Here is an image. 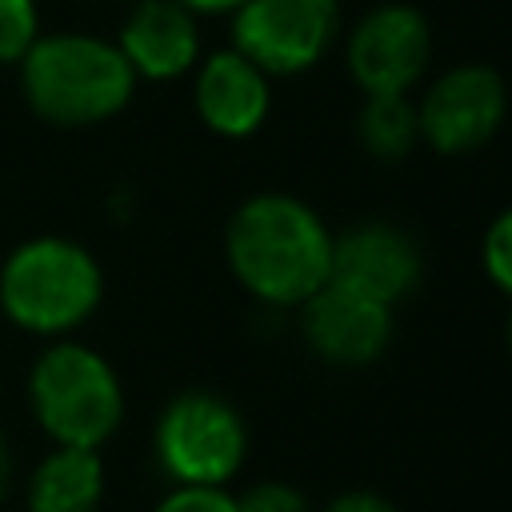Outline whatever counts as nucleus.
I'll list each match as a JSON object with an SVG mask.
<instances>
[{
  "label": "nucleus",
  "mask_w": 512,
  "mask_h": 512,
  "mask_svg": "<svg viewBox=\"0 0 512 512\" xmlns=\"http://www.w3.org/2000/svg\"><path fill=\"white\" fill-rule=\"evenodd\" d=\"M224 264L256 304L296 312L332 276V228L304 196L264 188L232 208Z\"/></svg>",
  "instance_id": "1"
},
{
  "label": "nucleus",
  "mask_w": 512,
  "mask_h": 512,
  "mask_svg": "<svg viewBox=\"0 0 512 512\" xmlns=\"http://www.w3.org/2000/svg\"><path fill=\"white\" fill-rule=\"evenodd\" d=\"M248 448L252 436L244 412L212 388L176 392L152 428V456L172 484L228 488L240 476Z\"/></svg>",
  "instance_id": "5"
},
{
  "label": "nucleus",
  "mask_w": 512,
  "mask_h": 512,
  "mask_svg": "<svg viewBox=\"0 0 512 512\" xmlns=\"http://www.w3.org/2000/svg\"><path fill=\"white\" fill-rule=\"evenodd\" d=\"M380 304L408 300L424 280V248L396 220H356L332 232V276Z\"/></svg>",
  "instance_id": "10"
},
{
  "label": "nucleus",
  "mask_w": 512,
  "mask_h": 512,
  "mask_svg": "<svg viewBox=\"0 0 512 512\" xmlns=\"http://www.w3.org/2000/svg\"><path fill=\"white\" fill-rule=\"evenodd\" d=\"M116 48L132 64L136 80H180L204 56L200 16L180 0H136L120 24Z\"/></svg>",
  "instance_id": "12"
},
{
  "label": "nucleus",
  "mask_w": 512,
  "mask_h": 512,
  "mask_svg": "<svg viewBox=\"0 0 512 512\" xmlns=\"http://www.w3.org/2000/svg\"><path fill=\"white\" fill-rule=\"evenodd\" d=\"M104 500V460L100 448L56 444L24 484L28 512H96Z\"/></svg>",
  "instance_id": "13"
},
{
  "label": "nucleus",
  "mask_w": 512,
  "mask_h": 512,
  "mask_svg": "<svg viewBox=\"0 0 512 512\" xmlns=\"http://www.w3.org/2000/svg\"><path fill=\"white\" fill-rule=\"evenodd\" d=\"M40 36L36 0H0V64H20Z\"/></svg>",
  "instance_id": "16"
},
{
  "label": "nucleus",
  "mask_w": 512,
  "mask_h": 512,
  "mask_svg": "<svg viewBox=\"0 0 512 512\" xmlns=\"http://www.w3.org/2000/svg\"><path fill=\"white\" fill-rule=\"evenodd\" d=\"M192 76V112L220 140H248L272 116V76L232 44L200 56Z\"/></svg>",
  "instance_id": "11"
},
{
  "label": "nucleus",
  "mask_w": 512,
  "mask_h": 512,
  "mask_svg": "<svg viewBox=\"0 0 512 512\" xmlns=\"http://www.w3.org/2000/svg\"><path fill=\"white\" fill-rule=\"evenodd\" d=\"M336 48L360 96L416 92L432 64V24L408 0H380L340 32Z\"/></svg>",
  "instance_id": "8"
},
{
  "label": "nucleus",
  "mask_w": 512,
  "mask_h": 512,
  "mask_svg": "<svg viewBox=\"0 0 512 512\" xmlns=\"http://www.w3.org/2000/svg\"><path fill=\"white\" fill-rule=\"evenodd\" d=\"M420 144L436 156H472L488 148L508 120V80L480 60L452 64L420 84Z\"/></svg>",
  "instance_id": "7"
},
{
  "label": "nucleus",
  "mask_w": 512,
  "mask_h": 512,
  "mask_svg": "<svg viewBox=\"0 0 512 512\" xmlns=\"http://www.w3.org/2000/svg\"><path fill=\"white\" fill-rule=\"evenodd\" d=\"M344 32L340 0H240L228 12V44L272 80L312 72Z\"/></svg>",
  "instance_id": "6"
},
{
  "label": "nucleus",
  "mask_w": 512,
  "mask_h": 512,
  "mask_svg": "<svg viewBox=\"0 0 512 512\" xmlns=\"http://www.w3.org/2000/svg\"><path fill=\"white\" fill-rule=\"evenodd\" d=\"M504 344H508V356H512V308H508V316H504Z\"/></svg>",
  "instance_id": "22"
},
{
  "label": "nucleus",
  "mask_w": 512,
  "mask_h": 512,
  "mask_svg": "<svg viewBox=\"0 0 512 512\" xmlns=\"http://www.w3.org/2000/svg\"><path fill=\"white\" fill-rule=\"evenodd\" d=\"M296 328L320 364L368 368L388 352L396 336V308L328 280L296 308Z\"/></svg>",
  "instance_id": "9"
},
{
  "label": "nucleus",
  "mask_w": 512,
  "mask_h": 512,
  "mask_svg": "<svg viewBox=\"0 0 512 512\" xmlns=\"http://www.w3.org/2000/svg\"><path fill=\"white\" fill-rule=\"evenodd\" d=\"M236 496V512H316L308 492L288 480H256Z\"/></svg>",
  "instance_id": "17"
},
{
  "label": "nucleus",
  "mask_w": 512,
  "mask_h": 512,
  "mask_svg": "<svg viewBox=\"0 0 512 512\" xmlns=\"http://www.w3.org/2000/svg\"><path fill=\"white\" fill-rule=\"evenodd\" d=\"M356 144L364 156L380 164L408 160L420 148V120L412 92H376L360 100L356 112Z\"/></svg>",
  "instance_id": "14"
},
{
  "label": "nucleus",
  "mask_w": 512,
  "mask_h": 512,
  "mask_svg": "<svg viewBox=\"0 0 512 512\" xmlns=\"http://www.w3.org/2000/svg\"><path fill=\"white\" fill-rule=\"evenodd\" d=\"M480 268L488 284L512 304V204H504L480 236Z\"/></svg>",
  "instance_id": "15"
},
{
  "label": "nucleus",
  "mask_w": 512,
  "mask_h": 512,
  "mask_svg": "<svg viewBox=\"0 0 512 512\" xmlns=\"http://www.w3.org/2000/svg\"><path fill=\"white\" fill-rule=\"evenodd\" d=\"M20 84L32 112L48 124L88 128L120 116L140 80L116 40L92 32H48L24 52Z\"/></svg>",
  "instance_id": "2"
},
{
  "label": "nucleus",
  "mask_w": 512,
  "mask_h": 512,
  "mask_svg": "<svg viewBox=\"0 0 512 512\" xmlns=\"http://www.w3.org/2000/svg\"><path fill=\"white\" fill-rule=\"evenodd\" d=\"M104 300L100 260L68 236L24 240L0 268V308L32 336L76 332Z\"/></svg>",
  "instance_id": "3"
},
{
  "label": "nucleus",
  "mask_w": 512,
  "mask_h": 512,
  "mask_svg": "<svg viewBox=\"0 0 512 512\" xmlns=\"http://www.w3.org/2000/svg\"><path fill=\"white\" fill-rule=\"evenodd\" d=\"M188 12H196V16H228L240 0H180Z\"/></svg>",
  "instance_id": "21"
},
{
  "label": "nucleus",
  "mask_w": 512,
  "mask_h": 512,
  "mask_svg": "<svg viewBox=\"0 0 512 512\" xmlns=\"http://www.w3.org/2000/svg\"><path fill=\"white\" fill-rule=\"evenodd\" d=\"M128 4H136V0H128Z\"/></svg>",
  "instance_id": "23"
},
{
  "label": "nucleus",
  "mask_w": 512,
  "mask_h": 512,
  "mask_svg": "<svg viewBox=\"0 0 512 512\" xmlns=\"http://www.w3.org/2000/svg\"><path fill=\"white\" fill-rule=\"evenodd\" d=\"M12 480H16V456H12V444L0 428V500L12 492Z\"/></svg>",
  "instance_id": "20"
},
{
  "label": "nucleus",
  "mask_w": 512,
  "mask_h": 512,
  "mask_svg": "<svg viewBox=\"0 0 512 512\" xmlns=\"http://www.w3.org/2000/svg\"><path fill=\"white\" fill-rule=\"evenodd\" d=\"M152 512H236V496L228 488H200V484H172Z\"/></svg>",
  "instance_id": "18"
},
{
  "label": "nucleus",
  "mask_w": 512,
  "mask_h": 512,
  "mask_svg": "<svg viewBox=\"0 0 512 512\" xmlns=\"http://www.w3.org/2000/svg\"><path fill=\"white\" fill-rule=\"evenodd\" d=\"M324 512H400V508L376 488H344L324 504Z\"/></svg>",
  "instance_id": "19"
},
{
  "label": "nucleus",
  "mask_w": 512,
  "mask_h": 512,
  "mask_svg": "<svg viewBox=\"0 0 512 512\" xmlns=\"http://www.w3.org/2000/svg\"><path fill=\"white\" fill-rule=\"evenodd\" d=\"M28 404L52 444L104 448L124 420V384L92 344L56 336L28 372Z\"/></svg>",
  "instance_id": "4"
}]
</instances>
